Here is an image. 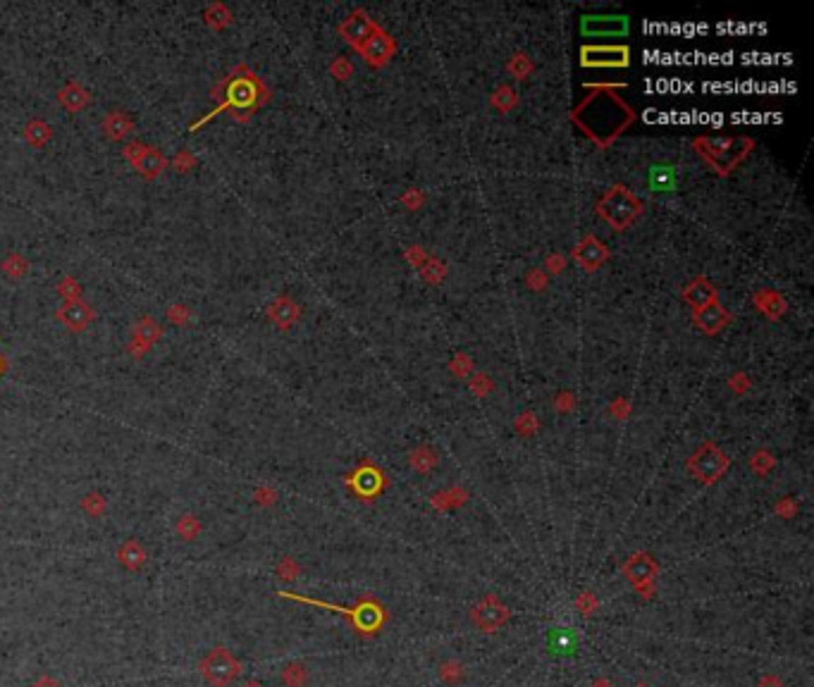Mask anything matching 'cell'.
I'll use <instances>...</instances> for the list:
<instances>
[{"label":"cell","instance_id":"5bb4252c","mask_svg":"<svg viewBox=\"0 0 814 687\" xmlns=\"http://www.w3.org/2000/svg\"><path fill=\"white\" fill-rule=\"evenodd\" d=\"M342 34L347 36V39L352 41V43H361V41H366L368 36L373 34V27H371V22H366L361 15H354L352 20H349L342 27Z\"/></svg>","mask_w":814,"mask_h":687},{"label":"cell","instance_id":"7a4b0ae2","mask_svg":"<svg viewBox=\"0 0 814 687\" xmlns=\"http://www.w3.org/2000/svg\"><path fill=\"white\" fill-rule=\"evenodd\" d=\"M575 119L580 122V127L590 131L592 138L609 141L616 136L618 129L630 122V110L611 93H594L578 108Z\"/></svg>","mask_w":814,"mask_h":687},{"label":"cell","instance_id":"2e32d148","mask_svg":"<svg viewBox=\"0 0 814 687\" xmlns=\"http://www.w3.org/2000/svg\"><path fill=\"white\" fill-rule=\"evenodd\" d=\"M205 24H208V27H213V29H225L227 27V24L232 22V12L225 8L222 3H213V5H208V8H205Z\"/></svg>","mask_w":814,"mask_h":687},{"label":"cell","instance_id":"8fae6325","mask_svg":"<svg viewBox=\"0 0 814 687\" xmlns=\"http://www.w3.org/2000/svg\"><path fill=\"white\" fill-rule=\"evenodd\" d=\"M160 337H162V327L155 323L153 318H141V320H136L134 327H131V339L146 344L148 349H151Z\"/></svg>","mask_w":814,"mask_h":687},{"label":"cell","instance_id":"9c48e42d","mask_svg":"<svg viewBox=\"0 0 814 687\" xmlns=\"http://www.w3.org/2000/svg\"><path fill=\"white\" fill-rule=\"evenodd\" d=\"M103 131L108 134L110 141H124V138L134 131V119L124 110H112L108 112V117L103 119Z\"/></svg>","mask_w":814,"mask_h":687},{"label":"cell","instance_id":"cb8c5ba5","mask_svg":"<svg viewBox=\"0 0 814 687\" xmlns=\"http://www.w3.org/2000/svg\"><path fill=\"white\" fill-rule=\"evenodd\" d=\"M193 165H196V157H193L189 150H181V153L174 157V167H177L179 172H189Z\"/></svg>","mask_w":814,"mask_h":687},{"label":"cell","instance_id":"277c9868","mask_svg":"<svg viewBox=\"0 0 814 687\" xmlns=\"http://www.w3.org/2000/svg\"><path fill=\"white\" fill-rule=\"evenodd\" d=\"M583 36L590 39H616V36L628 34V17L621 15H587L580 22Z\"/></svg>","mask_w":814,"mask_h":687},{"label":"cell","instance_id":"484cf974","mask_svg":"<svg viewBox=\"0 0 814 687\" xmlns=\"http://www.w3.org/2000/svg\"><path fill=\"white\" fill-rule=\"evenodd\" d=\"M3 370H5V361L0 358V373H3Z\"/></svg>","mask_w":814,"mask_h":687},{"label":"cell","instance_id":"8992f818","mask_svg":"<svg viewBox=\"0 0 814 687\" xmlns=\"http://www.w3.org/2000/svg\"><path fill=\"white\" fill-rule=\"evenodd\" d=\"M58 320L70 332H84L86 327L93 323V311H91V306L84 304L81 299L67 301V304L58 311Z\"/></svg>","mask_w":814,"mask_h":687},{"label":"cell","instance_id":"30bf717a","mask_svg":"<svg viewBox=\"0 0 814 687\" xmlns=\"http://www.w3.org/2000/svg\"><path fill=\"white\" fill-rule=\"evenodd\" d=\"M58 103L70 112H79L91 103V96L84 86H79L77 81H70V84L62 86V89L58 91Z\"/></svg>","mask_w":814,"mask_h":687},{"label":"cell","instance_id":"6da1fadb","mask_svg":"<svg viewBox=\"0 0 814 687\" xmlns=\"http://www.w3.org/2000/svg\"><path fill=\"white\" fill-rule=\"evenodd\" d=\"M210 96L217 103V108L213 110L210 115H220L222 110H229L232 117L244 122L256 108H261V105L265 103L268 91L251 69L239 65L234 67V72H232L227 79L220 81L217 86H213Z\"/></svg>","mask_w":814,"mask_h":687},{"label":"cell","instance_id":"52a82bcc","mask_svg":"<svg viewBox=\"0 0 814 687\" xmlns=\"http://www.w3.org/2000/svg\"><path fill=\"white\" fill-rule=\"evenodd\" d=\"M131 167H134L143 179H155V177H160V174L165 172L167 160H165V155H162V150L153 148V146H146V148L141 150V155L136 157L134 162H131Z\"/></svg>","mask_w":814,"mask_h":687},{"label":"cell","instance_id":"4fadbf2b","mask_svg":"<svg viewBox=\"0 0 814 687\" xmlns=\"http://www.w3.org/2000/svg\"><path fill=\"white\" fill-rule=\"evenodd\" d=\"M53 136V129L48 127L43 119H31L27 124V129H24V138H27V143L31 148H43L48 141H51Z\"/></svg>","mask_w":814,"mask_h":687},{"label":"cell","instance_id":"d4e9b609","mask_svg":"<svg viewBox=\"0 0 814 687\" xmlns=\"http://www.w3.org/2000/svg\"><path fill=\"white\" fill-rule=\"evenodd\" d=\"M143 148H146V146H143V143H139V141H131V143H127V146H124V150H122V153H124V157H127L129 162H134L136 157L141 155V150H143Z\"/></svg>","mask_w":814,"mask_h":687},{"label":"cell","instance_id":"44dd1931","mask_svg":"<svg viewBox=\"0 0 814 687\" xmlns=\"http://www.w3.org/2000/svg\"><path fill=\"white\" fill-rule=\"evenodd\" d=\"M198 530H201V522H198L196 518H193V515H184V518H181L179 522H177V532L181 534V537L184 539H191V537H196L198 534Z\"/></svg>","mask_w":814,"mask_h":687},{"label":"cell","instance_id":"ac0fdd59","mask_svg":"<svg viewBox=\"0 0 814 687\" xmlns=\"http://www.w3.org/2000/svg\"><path fill=\"white\" fill-rule=\"evenodd\" d=\"M0 268H3V273L10 275L12 280H22V277H27V273H29V261L22 256H17V253H10L3 263H0Z\"/></svg>","mask_w":814,"mask_h":687},{"label":"cell","instance_id":"ffe728a7","mask_svg":"<svg viewBox=\"0 0 814 687\" xmlns=\"http://www.w3.org/2000/svg\"><path fill=\"white\" fill-rule=\"evenodd\" d=\"M58 292L65 296L67 301H79L81 299V287L74 277H65V280L58 285Z\"/></svg>","mask_w":814,"mask_h":687},{"label":"cell","instance_id":"9a60e30c","mask_svg":"<svg viewBox=\"0 0 814 687\" xmlns=\"http://www.w3.org/2000/svg\"><path fill=\"white\" fill-rule=\"evenodd\" d=\"M368 43L366 46H363V53L368 55V58L371 60H385L387 55L392 53V43H390V39H387V36H375V34H371L366 39Z\"/></svg>","mask_w":814,"mask_h":687},{"label":"cell","instance_id":"ba28073f","mask_svg":"<svg viewBox=\"0 0 814 687\" xmlns=\"http://www.w3.org/2000/svg\"><path fill=\"white\" fill-rule=\"evenodd\" d=\"M647 184L654 193H674L676 186H678V169L674 165H652L647 172Z\"/></svg>","mask_w":814,"mask_h":687},{"label":"cell","instance_id":"603a6c76","mask_svg":"<svg viewBox=\"0 0 814 687\" xmlns=\"http://www.w3.org/2000/svg\"><path fill=\"white\" fill-rule=\"evenodd\" d=\"M84 508L89 510L91 515H101L103 510H105V501H103V496L101 494H89L84 499Z\"/></svg>","mask_w":814,"mask_h":687},{"label":"cell","instance_id":"5b68a950","mask_svg":"<svg viewBox=\"0 0 814 687\" xmlns=\"http://www.w3.org/2000/svg\"><path fill=\"white\" fill-rule=\"evenodd\" d=\"M585 67H626L628 65V48L621 46H590L583 48Z\"/></svg>","mask_w":814,"mask_h":687},{"label":"cell","instance_id":"e0dca14e","mask_svg":"<svg viewBox=\"0 0 814 687\" xmlns=\"http://www.w3.org/2000/svg\"><path fill=\"white\" fill-rule=\"evenodd\" d=\"M120 561L127 566V568L134 570V568H139L143 561H146V551H143V546L139 544V542H127V544L120 549Z\"/></svg>","mask_w":814,"mask_h":687},{"label":"cell","instance_id":"d6986e66","mask_svg":"<svg viewBox=\"0 0 814 687\" xmlns=\"http://www.w3.org/2000/svg\"><path fill=\"white\" fill-rule=\"evenodd\" d=\"M378 482H380V475H378V472H373V470H363V472H359V480H356V487H359V491H363V494H373V491L378 489Z\"/></svg>","mask_w":814,"mask_h":687},{"label":"cell","instance_id":"3957f363","mask_svg":"<svg viewBox=\"0 0 814 687\" xmlns=\"http://www.w3.org/2000/svg\"><path fill=\"white\" fill-rule=\"evenodd\" d=\"M201 673L210 685L227 687L232 680L237 678V673H239V664H237L234 657H232L227 649L217 647V649H213L208 657H205V661L201 664Z\"/></svg>","mask_w":814,"mask_h":687},{"label":"cell","instance_id":"7402d4cb","mask_svg":"<svg viewBox=\"0 0 814 687\" xmlns=\"http://www.w3.org/2000/svg\"><path fill=\"white\" fill-rule=\"evenodd\" d=\"M167 320L174 323V325L184 327L191 320V313H189V308H186L184 304H177V306H170V311H167Z\"/></svg>","mask_w":814,"mask_h":687},{"label":"cell","instance_id":"7c38bea8","mask_svg":"<svg viewBox=\"0 0 814 687\" xmlns=\"http://www.w3.org/2000/svg\"><path fill=\"white\" fill-rule=\"evenodd\" d=\"M268 315H270L280 327H289L294 320H297L299 308L294 306V301H289V299H277V301H273L270 308H268Z\"/></svg>","mask_w":814,"mask_h":687}]
</instances>
